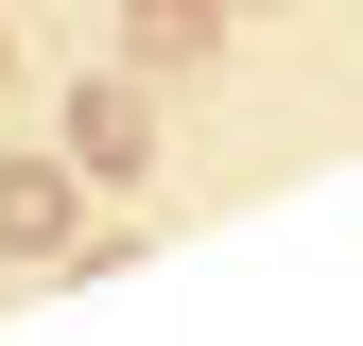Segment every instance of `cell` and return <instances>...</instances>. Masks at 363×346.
I'll use <instances>...</instances> for the list:
<instances>
[{
    "label": "cell",
    "instance_id": "3",
    "mask_svg": "<svg viewBox=\"0 0 363 346\" xmlns=\"http://www.w3.org/2000/svg\"><path fill=\"white\" fill-rule=\"evenodd\" d=\"M121 35H139V69H208L225 52V0H139Z\"/></svg>",
    "mask_w": 363,
    "mask_h": 346
},
{
    "label": "cell",
    "instance_id": "4",
    "mask_svg": "<svg viewBox=\"0 0 363 346\" xmlns=\"http://www.w3.org/2000/svg\"><path fill=\"white\" fill-rule=\"evenodd\" d=\"M0 86H18V52H0Z\"/></svg>",
    "mask_w": 363,
    "mask_h": 346
},
{
    "label": "cell",
    "instance_id": "2",
    "mask_svg": "<svg viewBox=\"0 0 363 346\" xmlns=\"http://www.w3.org/2000/svg\"><path fill=\"white\" fill-rule=\"evenodd\" d=\"M139 156H156V104H139L121 69H86V86H69V173H139Z\"/></svg>",
    "mask_w": 363,
    "mask_h": 346
},
{
    "label": "cell",
    "instance_id": "1",
    "mask_svg": "<svg viewBox=\"0 0 363 346\" xmlns=\"http://www.w3.org/2000/svg\"><path fill=\"white\" fill-rule=\"evenodd\" d=\"M69 208H86L69 156H0V260H69Z\"/></svg>",
    "mask_w": 363,
    "mask_h": 346
}]
</instances>
